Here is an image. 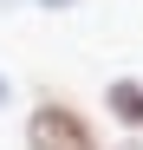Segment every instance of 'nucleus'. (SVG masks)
I'll list each match as a JSON object with an SVG mask.
<instances>
[{"label": "nucleus", "mask_w": 143, "mask_h": 150, "mask_svg": "<svg viewBox=\"0 0 143 150\" xmlns=\"http://www.w3.org/2000/svg\"><path fill=\"white\" fill-rule=\"evenodd\" d=\"M26 144H33V150H98L91 124H85L78 111H65V105H39L33 124H26Z\"/></svg>", "instance_id": "obj_1"}, {"label": "nucleus", "mask_w": 143, "mask_h": 150, "mask_svg": "<svg viewBox=\"0 0 143 150\" xmlns=\"http://www.w3.org/2000/svg\"><path fill=\"white\" fill-rule=\"evenodd\" d=\"M111 111L124 117L130 131H143V85H137V79H117V85H111Z\"/></svg>", "instance_id": "obj_2"}, {"label": "nucleus", "mask_w": 143, "mask_h": 150, "mask_svg": "<svg viewBox=\"0 0 143 150\" xmlns=\"http://www.w3.org/2000/svg\"><path fill=\"white\" fill-rule=\"evenodd\" d=\"M39 7H72V0H39Z\"/></svg>", "instance_id": "obj_3"}, {"label": "nucleus", "mask_w": 143, "mask_h": 150, "mask_svg": "<svg viewBox=\"0 0 143 150\" xmlns=\"http://www.w3.org/2000/svg\"><path fill=\"white\" fill-rule=\"evenodd\" d=\"M0 7H20V0H0Z\"/></svg>", "instance_id": "obj_4"}, {"label": "nucleus", "mask_w": 143, "mask_h": 150, "mask_svg": "<svg viewBox=\"0 0 143 150\" xmlns=\"http://www.w3.org/2000/svg\"><path fill=\"white\" fill-rule=\"evenodd\" d=\"M0 98H7V79H0Z\"/></svg>", "instance_id": "obj_5"}, {"label": "nucleus", "mask_w": 143, "mask_h": 150, "mask_svg": "<svg viewBox=\"0 0 143 150\" xmlns=\"http://www.w3.org/2000/svg\"><path fill=\"white\" fill-rule=\"evenodd\" d=\"M124 150H143V144H124Z\"/></svg>", "instance_id": "obj_6"}]
</instances>
